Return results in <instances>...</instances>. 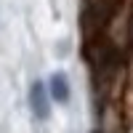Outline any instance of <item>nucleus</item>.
I'll use <instances>...</instances> for the list:
<instances>
[{
	"label": "nucleus",
	"mask_w": 133,
	"mask_h": 133,
	"mask_svg": "<svg viewBox=\"0 0 133 133\" xmlns=\"http://www.w3.org/2000/svg\"><path fill=\"white\" fill-rule=\"evenodd\" d=\"M48 93L56 104H69V96H72V88H69V80H66L64 72H53L51 80H48Z\"/></svg>",
	"instance_id": "obj_2"
},
{
	"label": "nucleus",
	"mask_w": 133,
	"mask_h": 133,
	"mask_svg": "<svg viewBox=\"0 0 133 133\" xmlns=\"http://www.w3.org/2000/svg\"><path fill=\"white\" fill-rule=\"evenodd\" d=\"M51 93H48V85L35 80L29 85V109L32 115H35V120H48L51 117Z\"/></svg>",
	"instance_id": "obj_1"
}]
</instances>
